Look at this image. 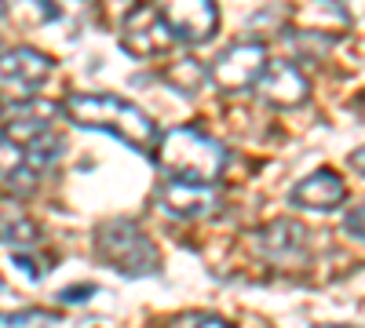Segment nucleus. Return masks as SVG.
I'll return each instance as SVG.
<instances>
[{"instance_id":"6ab92c4d","label":"nucleus","mask_w":365,"mask_h":328,"mask_svg":"<svg viewBox=\"0 0 365 328\" xmlns=\"http://www.w3.org/2000/svg\"><path fill=\"white\" fill-rule=\"evenodd\" d=\"M187 328H230L227 321H220V317H190V324Z\"/></svg>"},{"instance_id":"2eb2a0df","label":"nucleus","mask_w":365,"mask_h":328,"mask_svg":"<svg viewBox=\"0 0 365 328\" xmlns=\"http://www.w3.org/2000/svg\"><path fill=\"white\" fill-rule=\"evenodd\" d=\"M41 237L37 223L22 212H0V245H34Z\"/></svg>"},{"instance_id":"f257e3e1","label":"nucleus","mask_w":365,"mask_h":328,"mask_svg":"<svg viewBox=\"0 0 365 328\" xmlns=\"http://www.w3.org/2000/svg\"><path fill=\"white\" fill-rule=\"evenodd\" d=\"M63 113L77 128H96V132H110L117 139H125L135 150H158V125L150 117L132 106L128 99H117L110 92H77L63 102Z\"/></svg>"},{"instance_id":"aec40b11","label":"nucleus","mask_w":365,"mask_h":328,"mask_svg":"<svg viewBox=\"0 0 365 328\" xmlns=\"http://www.w3.org/2000/svg\"><path fill=\"white\" fill-rule=\"evenodd\" d=\"M351 168H354L358 175H365V146H358V150L351 154Z\"/></svg>"},{"instance_id":"0eeeda50","label":"nucleus","mask_w":365,"mask_h":328,"mask_svg":"<svg viewBox=\"0 0 365 328\" xmlns=\"http://www.w3.org/2000/svg\"><path fill=\"white\" fill-rule=\"evenodd\" d=\"M161 15L172 37L182 44H205L220 26V11L212 0H175V4H161Z\"/></svg>"},{"instance_id":"423d86ee","label":"nucleus","mask_w":365,"mask_h":328,"mask_svg":"<svg viewBox=\"0 0 365 328\" xmlns=\"http://www.w3.org/2000/svg\"><path fill=\"white\" fill-rule=\"evenodd\" d=\"M48 77H51V58L41 48L19 44L0 51V88L15 92L19 99H34Z\"/></svg>"},{"instance_id":"dca6fc26","label":"nucleus","mask_w":365,"mask_h":328,"mask_svg":"<svg viewBox=\"0 0 365 328\" xmlns=\"http://www.w3.org/2000/svg\"><path fill=\"white\" fill-rule=\"evenodd\" d=\"M55 317L41 310H22V314H0V328H48Z\"/></svg>"},{"instance_id":"f3484780","label":"nucleus","mask_w":365,"mask_h":328,"mask_svg":"<svg viewBox=\"0 0 365 328\" xmlns=\"http://www.w3.org/2000/svg\"><path fill=\"white\" fill-rule=\"evenodd\" d=\"M344 230H347V233H354V237H361V241H365V204L351 208V212L344 216Z\"/></svg>"},{"instance_id":"20e7f679","label":"nucleus","mask_w":365,"mask_h":328,"mask_svg":"<svg viewBox=\"0 0 365 328\" xmlns=\"http://www.w3.org/2000/svg\"><path fill=\"white\" fill-rule=\"evenodd\" d=\"M263 73H267V48L259 41H237V44L223 48L208 66V80L227 95L256 88Z\"/></svg>"},{"instance_id":"412c9836","label":"nucleus","mask_w":365,"mask_h":328,"mask_svg":"<svg viewBox=\"0 0 365 328\" xmlns=\"http://www.w3.org/2000/svg\"><path fill=\"white\" fill-rule=\"evenodd\" d=\"M325 328H347V324H325Z\"/></svg>"},{"instance_id":"1a4fd4ad","label":"nucleus","mask_w":365,"mask_h":328,"mask_svg":"<svg viewBox=\"0 0 365 328\" xmlns=\"http://www.w3.org/2000/svg\"><path fill=\"white\" fill-rule=\"evenodd\" d=\"M256 92L263 102L278 106V110H292L299 106L303 99H307L311 92V80L303 77V70L296 63H285V58H278V63H267V73L259 77Z\"/></svg>"},{"instance_id":"f03ea898","label":"nucleus","mask_w":365,"mask_h":328,"mask_svg":"<svg viewBox=\"0 0 365 328\" xmlns=\"http://www.w3.org/2000/svg\"><path fill=\"white\" fill-rule=\"evenodd\" d=\"M158 157L161 168L179 183L216 186V179L227 168V146L197 128H172L158 142Z\"/></svg>"},{"instance_id":"9d476101","label":"nucleus","mask_w":365,"mask_h":328,"mask_svg":"<svg viewBox=\"0 0 365 328\" xmlns=\"http://www.w3.org/2000/svg\"><path fill=\"white\" fill-rule=\"evenodd\" d=\"M158 204L175 219H205L220 208V190L168 179V183H161V190H158Z\"/></svg>"},{"instance_id":"ddd939ff","label":"nucleus","mask_w":365,"mask_h":328,"mask_svg":"<svg viewBox=\"0 0 365 328\" xmlns=\"http://www.w3.org/2000/svg\"><path fill=\"white\" fill-rule=\"evenodd\" d=\"M37 179L41 175L26 164V150L0 132V183H4L11 194H29L37 186Z\"/></svg>"},{"instance_id":"4468645a","label":"nucleus","mask_w":365,"mask_h":328,"mask_svg":"<svg viewBox=\"0 0 365 328\" xmlns=\"http://www.w3.org/2000/svg\"><path fill=\"white\" fill-rule=\"evenodd\" d=\"M161 77L175 88V92H182V95H194L197 88L208 80V70L197 63V58H190V55H182V58H172V63L161 70Z\"/></svg>"},{"instance_id":"6e6552de","label":"nucleus","mask_w":365,"mask_h":328,"mask_svg":"<svg viewBox=\"0 0 365 328\" xmlns=\"http://www.w3.org/2000/svg\"><path fill=\"white\" fill-rule=\"evenodd\" d=\"M58 113H63V106L44 102V99H37V95H34V99H19V102L8 106V113H4V135L26 150V146L48 139V128H51V121H55Z\"/></svg>"},{"instance_id":"4be33fe9","label":"nucleus","mask_w":365,"mask_h":328,"mask_svg":"<svg viewBox=\"0 0 365 328\" xmlns=\"http://www.w3.org/2000/svg\"><path fill=\"white\" fill-rule=\"evenodd\" d=\"M0 113H4V110H0Z\"/></svg>"},{"instance_id":"7ed1b4c3","label":"nucleus","mask_w":365,"mask_h":328,"mask_svg":"<svg viewBox=\"0 0 365 328\" xmlns=\"http://www.w3.org/2000/svg\"><path fill=\"white\" fill-rule=\"evenodd\" d=\"M96 252L106 266L128 277H146L158 270V248L154 241L128 219H110L96 233Z\"/></svg>"},{"instance_id":"39448f33","label":"nucleus","mask_w":365,"mask_h":328,"mask_svg":"<svg viewBox=\"0 0 365 328\" xmlns=\"http://www.w3.org/2000/svg\"><path fill=\"white\" fill-rule=\"evenodd\" d=\"M120 44H125L128 55L135 58H158L165 55L175 37L161 15V4H139L125 15V26H120Z\"/></svg>"},{"instance_id":"f8f14e48","label":"nucleus","mask_w":365,"mask_h":328,"mask_svg":"<svg viewBox=\"0 0 365 328\" xmlns=\"http://www.w3.org/2000/svg\"><path fill=\"white\" fill-rule=\"evenodd\" d=\"M289 197H292L296 208H311V212H332V208L344 204L347 183H344V179L332 171V168H318V171H311L307 179H299Z\"/></svg>"},{"instance_id":"a211bd4d","label":"nucleus","mask_w":365,"mask_h":328,"mask_svg":"<svg viewBox=\"0 0 365 328\" xmlns=\"http://www.w3.org/2000/svg\"><path fill=\"white\" fill-rule=\"evenodd\" d=\"M88 295H91V285H77V288H66V292H63V300H66V303H84Z\"/></svg>"},{"instance_id":"9b49d317","label":"nucleus","mask_w":365,"mask_h":328,"mask_svg":"<svg viewBox=\"0 0 365 328\" xmlns=\"http://www.w3.org/2000/svg\"><path fill=\"white\" fill-rule=\"evenodd\" d=\"M256 245L270 263H299L311 248V233L292 219H274L263 230H256Z\"/></svg>"}]
</instances>
